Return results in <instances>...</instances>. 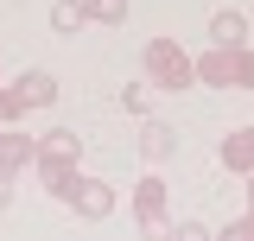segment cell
I'll return each instance as SVG.
<instances>
[{"label":"cell","instance_id":"cell-1","mask_svg":"<svg viewBox=\"0 0 254 241\" xmlns=\"http://www.w3.org/2000/svg\"><path fill=\"white\" fill-rule=\"evenodd\" d=\"M146 83L153 89H197V58H190L178 38H146Z\"/></svg>","mask_w":254,"mask_h":241},{"label":"cell","instance_id":"cell-2","mask_svg":"<svg viewBox=\"0 0 254 241\" xmlns=\"http://www.w3.org/2000/svg\"><path fill=\"white\" fill-rule=\"evenodd\" d=\"M58 102V76L51 70H19V76H0V115L26 120L32 108H51Z\"/></svg>","mask_w":254,"mask_h":241},{"label":"cell","instance_id":"cell-3","mask_svg":"<svg viewBox=\"0 0 254 241\" xmlns=\"http://www.w3.org/2000/svg\"><path fill=\"white\" fill-rule=\"evenodd\" d=\"M70 210L83 216V222H108V216H115V184L83 172V178H76V197H70Z\"/></svg>","mask_w":254,"mask_h":241},{"label":"cell","instance_id":"cell-4","mask_svg":"<svg viewBox=\"0 0 254 241\" xmlns=\"http://www.w3.org/2000/svg\"><path fill=\"white\" fill-rule=\"evenodd\" d=\"M165 203H172V197H165V178H140L133 184V216H140L146 235H172V229H165Z\"/></svg>","mask_w":254,"mask_h":241},{"label":"cell","instance_id":"cell-5","mask_svg":"<svg viewBox=\"0 0 254 241\" xmlns=\"http://www.w3.org/2000/svg\"><path fill=\"white\" fill-rule=\"evenodd\" d=\"M26 165H38V133H26L19 120H6L0 127V172H26Z\"/></svg>","mask_w":254,"mask_h":241},{"label":"cell","instance_id":"cell-6","mask_svg":"<svg viewBox=\"0 0 254 241\" xmlns=\"http://www.w3.org/2000/svg\"><path fill=\"white\" fill-rule=\"evenodd\" d=\"M32 172H38V184H45L58 203H70V197H76V178H83V159H45V152H38Z\"/></svg>","mask_w":254,"mask_h":241},{"label":"cell","instance_id":"cell-7","mask_svg":"<svg viewBox=\"0 0 254 241\" xmlns=\"http://www.w3.org/2000/svg\"><path fill=\"white\" fill-rule=\"evenodd\" d=\"M216 159H222L229 178H248V172H254V127H229L222 146H216Z\"/></svg>","mask_w":254,"mask_h":241},{"label":"cell","instance_id":"cell-8","mask_svg":"<svg viewBox=\"0 0 254 241\" xmlns=\"http://www.w3.org/2000/svg\"><path fill=\"white\" fill-rule=\"evenodd\" d=\"M140 152H146L153 165H165V159L178 152V127H172V120H153V115H140Z\"/></svg>","mask_w":254,"mask_h":241},{"label":"cell","instance_id":"cell-9","mask_svg":"<svg viewBox=\"0 0 254 241\" xmlns=\"http://www.w3.org/2000/svg\"><path fill=\"white\" fill-rule=\"evenodd\" d=\"M197 83H203V89H235V51L210 45V51L197 58Z\"/></svg>","mask_w":254,"mask_h":241},{"label":"cell","instance_id":"cell-10","mask_svg":"<svg viewBox=\"0 0 254 241\" xmlns=\"http://www.w3.org/2000/svg\"><path fill=\"white\" fill-rule=\"evenodd\" d=\"M210 45H222V51H242V45H248V13H235V6L210 13Z\"/></svg>","mask_w":254,"mask_h":241},{"label":"cell","instance_id":"cell-11","mask_svg":"<svg viewBox=\"0 0 254 241\" xmlns=\"http://www.w3.org/2000/svg\"><path fill=\"white\" fill-rule=\"evenodd\" d=\"M38 152L45 159H83V140H76V127H51V133H38Z\"/></svg>","mask_w":254,"mask_h":241},{"label":"cell","instance_id":"cell-12","mask_svg":"<svg viewBox=\"0 0 254 241\" xmlns=\"http://www.w3.org/2000/svg\"><path fill=\"white\" fill-rule=\"evenodd\" d=\"M89 26V6L83 0H51V32H76Z\"/></svg>","mask_w":254,"mask_h":241},{"label":"cell","instance_id":"cell-13","mask_svg":"<svg viewBox=\"0 0 254 241\" xmlns=\"http://www.w3.org/2000/svg\"><path fill=\"white\" fill-rule=\"evenodd\" d=\"M89 6V19H102V26H127V0H83Z\"/></svg>","mask_w":254,"mask_h":241},{"label":"cell","instance_id":"cell-14","mask_svg":"<svg viewBox=\"0 0 254 241\" xmlns=\"http://www.w3.org/2000/svg\"><path fill=\"white\" fill-rule=\"evenodd\" d=\"M121 108L127 115H146L153 108V83H121Z\"/></svg>","mask_w":254,"mask_h":241},{"label":"cell","instance_id":"cell-15","mask_svg":"<svg viewBox=\"0 0 254 241\" xmlns=\"http://www.w3.org/2000/svg\"><path fill=\"white\" fill-rule=\"evenodd\" d=\"M172 241H216V229H210V222H197V216H185V222L172 229Z\"/></svg>","mask_w":254,"mask_h":241},{"label":"cell","instance_id":"cell-16","mask_svg":"<svg viewBox=\"0 0 254 241\" xmlns=\"http://www.w3.org/2000/svg\"><path fill=\"white\" fill-rule=\"evenodd\" d=\"M235 89H254V51H248V45L235 51Z\"/></svg>","mask_w":254,"mask_h":241},{"label":"cell","instance_id":"cell-17","mask_svg":"<svg viewBox=\"0 0 254 241\" xmlns=\"http://www.w3.org/2000/svg\"><path fill=\"white\" fill-rule=\"evenodd\" d=\"M216 241H254V210H248V216H235V222H229Z\"/></svg>","mask_w":254,"mask_h":241},{"label":"cell","instance_id":"cell-18","mask_svg":"<svg viewBox=\"0 0 254 241\" xmlns=\"http://www.w3.org/2000/svg\"><path fill=\"white\" fill-rule=\"evenodd\" d=\"M0 210H13V172H0Z\"/></svg>","mask_w":254,"mask_h":241},{"label":"cell","instance_id":"cell-19","mask_svg":"<svg viewBox=\"0 0 254 241\" xmlns=\"http://www.w3.org/2000/svg\"><path fill=\"white\" fill-rule=\"evenodd\" d=\"M0 127H6V115H0Z\"/></svg>","mask_w":254,"mask_h":241}]
</instances>
